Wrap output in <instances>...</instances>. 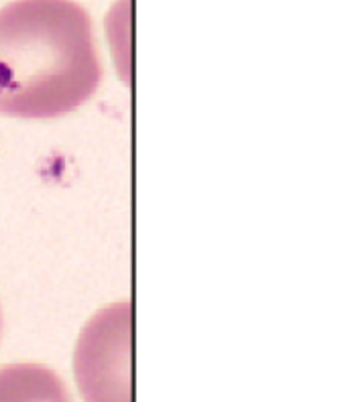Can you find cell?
<instances>
[{"label":"cell","instance_id":"1","mask_svg":"<svg viewBox=\"0 0 350 402\" xmlns=\"http://www.w3.org/2000/svg\"><path fill=\"white\" fill-rule=\"evenodd\" d=\"M102 82L88 13L72 0L0 8V114L47 120L74 112Z\"/></svg>","mask_w":350,"mask_h":402},{"label":"cell","instance_id":"3","mask_svg":"<svg viewBox=\"0 0 350 402\" xmlns=\"http://www.w3.org/2000/svg\"><path fill=\"white\" fill-rule=\"evenodd\" d=\"M0 402H74L61 378L41 364L0 367Z\"/></svg>","mask_w":350,"mask_h":402},{"label":"cell","instance_id":"4","mask_svg":"<svg viewBox=\"0 0 350 402\" xmlns=\"http://www.w3.org/2000/svg\"><path fill=\"white\" fill-rule=\"evenodd\" d=\"M0 327H2V315H0Z\"/></svg>","mask_w":350,"mask_h":402},{"label":"cell","instance_id":"2","mask_svg":"<svg viewBox=\"0 0 350 402\" xmlns=\"http://www.w3.org/2000/svg\"><path fill=\"white\" fill-rule=\"evenodd\" d=\"M74 370L86 402H132V307L108 305L88 321L75 343Z\"/></svg>","mask_w":350,"mask_h":402}]
</instances>
